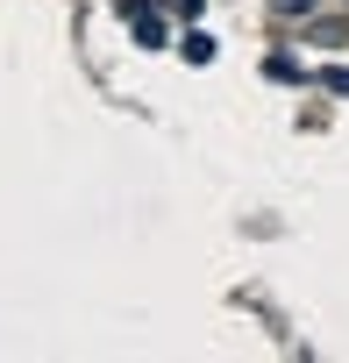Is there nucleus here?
I'll use <instances>...</instances> for the list:
<instances>
[{
	"mask_svg": "<svg viewBox=\"0 0 349 363\" xmlns=\"http://www.w3.org/2000/svg\"><path fill=\"white\" fill-rule=\"evenodd\" d=\"M271 8H278V15H306V8H314V0H271Z\"/></svg>",
	"mask_w": 349,
	"mask_h": 363,
	"instance_id": "4",
	"label": "nucleus"
},
{
	"mask_svg": "<svg viewBox=\"0 0 349 363\" xmlns=\"http://www.w3.org/2000/svg\"><path fill=\"white\" fill-rule=\"evenodd\" d=\"M128 29H135V43H143V50H164V22H157L150 8H135V15H128Z\"/></svg>",
	"mask_w": 349,
	"mask_h": 363,
	"instance_id": "1",
	"label": "nucleus"
},
{
	"mask_svg": "<svg viewBox=\"0 0 349 363\" xmlns=\"http://www.w3.org/2000/svg\"><path fill=\"white\" fill-rule=\"evenodd\" d=\"M179 57H186V65H214V36H207V29H193V36L179 43Z\"/></svg>",
	"mask_w": 349,
	"mask_h": 363,
	"instance_id": "2",
	"label": "nucleus"
},
{
	"mask_svg": "<svg viewBox=\"0 0 349 363\" xmlns=\"http://www.w3.org/2000/svg\"><path fill=\"white\" fill-rule=\"evenodd\" d=\"M321 86H328V93H342V100H349V65H328V72H321Z\"/></svg>",
	"mask_w": 349,
	"mask_h": 363,
	"instance_id": "3",
	"label": "nucleus"
}]
</instances>
